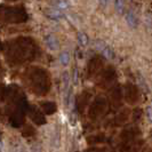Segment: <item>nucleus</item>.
<instances>
[{"mask_svg": "<svg viewBox=\"0 0 152 152\" xmlns=\"http://www.w3.org/2000/svg\"><path fill=\"white\" fill-rule=\"evenodd\" d=\"M94 45L96 47V49H97L99 52H101V54H102L104 57H107V60H112L114 57V53H113V50H112V48L107 45V42H104V41H102V40H96Z\"/></svg>", "mask_w": 152, "mask_h": 152, "instance_id": "f257e3e1", "label": "nucleus"}, {"mask_svg": "<svg viewBox=\"0 0 152 152\" xmlns=\"http://www.w3.org/2000/svg\"><path fill=\"white\" fill-rule=\"evenodd\" d=\"M45 42H46V46L50 49V50H56V49H58V40L56 39L55 36L53 34H48V36H46L45 37Z\"/></svg>", "mask_w": 152, "mask_h": 152, "instance_id": "f03ea898", "label": "nucleus"}, {"mask_svg": "<svg viewBox=\"0 0 152 152\" xmlns=\"http://www.w3.org/2000/svg\"><path fill=\"white\" fill-rule=\"evenodd\" d=\"M95 107H93L91 110V119H96L99 115H102V111H103V103L102 104H94Z\"/></svg>", "mask_w": 152, "mask_h": 152, "instance_id": "7ed1b4c3", "label": "nucleus"}, {"mask_svg": "<svg viewBox=\"0 0 152 152\" xmlns=\"http://www.w3.org/2000/svg\"><path fill=\"white\" fill-rule=\"evenodd\" d=\"M126 21L130 28H136L137 26V18L133 12H128L126 14Z\"/></svg>", "mask_w": 152, "mask_h": 152, "instance_id": "20e7f679", "label": "nucleus"}, {"mask_svg": "<svg viewBox=\"0 0 152 152\" xmlns=\"http://www.w3.org/2000/svg\"><path fill=\"white\" fill-rule=\"evenodd\" d=\"M87 140H88V143H102V142H104L105 136L104 135H101V134H96V135L89 136Z\"/></svg>", "mask_w": 152, "mask_h": 152, "instance_id": "39448f33", "label": "nucleus"}, {"mask_svg": "<svg viewBox=\"0 0 152 152\" xmlns=\"http://www.w3.org/2000/svg\"><path fill=\"white\" fill-rule=\"evenodd\" d=\"M31 118H32V120L36 122V124H38V125H44L46 122L45 120V118L41 115V113L40 112H34V113H32L31 114Z\"/></svg>", "mask_w": 152, "mask_h": 152, "instance_id": "423d86ee", "label": "nucleus"}, {"mask_svg": "<svg viewBox=\"0 0 152 152\" xmlns=\"http://www.w3.org/2000/svg\"><path fill=\"white\" fill-rule=\"evenodd\" d=\"M69 62H70V54L65 50V52H62L61 55H60V63L62 65H68Z\"/></svg>", "mask_w": 152, "mask_h": 152, "instance_id": "0eeeda50", "label": "nucleus"}, {"mask_svg": "<svg viewBox=\"0 0 152 152\" xmlns=\"http://www.w3.org/2000/svg\"><path fill=\"white\" fill-rule=\"evenodd\" d=\"M78 42L80 46H86L88 44V38L84 32H79L78 33Z\"/></svg>", "mask_w": 152, "mask_h": 152, "instance_id": "6e6552de", "label": "nucleus"}, {"mask_svg": "<svg viewBox=\"0 0 152 152\" xmlns=\"http://www.w3.org/2000/svg\"><path fill=\"white\" fill-rule=\"evenodd\" d=\"M44 109H45V112L47 114H52L56 110V107H55V104L53 103H47L44 105Z\"/></svg>", "mask_w": 152, "mask_h": 152, "instance_id": "1a4fd4ad", "label": "nucleus"}, {"mask_svg": "<svg viewBox=\"0 0 152 152\" xmlns=\"http://www.w3.org/2000/svg\"><path fill=\"white\" fill-rule=\"evenodd\" d=\"M62 16H63V14H62V10L57 9V8L50 12V17H52L53 20H60Z\"/></svg>", "mask_w": 152, "mask_h": 152, "instance_id": "9d476101", "label": "nucleus"}, {"mask_svg": "<svg viewBox=\"0 0 152 152\" xmlns=\"http://www.w3.org/2000/svg\"><path fill=\"white\" fill-rule=\"evenodd\" d=\"M114 7H115V10H117L119 14H121L122 10H124V2H122V0H115Z\"/></svg>", "mask_w": 152, "mask_h": 152, "instance_id": "9b49d317", "label": "nucleus"}, {"mask_svg": "<svg viewBox=\"0 0 152 152\" xmlns=\"http://www.w3.org/2000/svg\"><path fill=\"white\" fill-rule=\"evenodd\" d=\"M56 8H57V9H60V10L66 9V8H68V4H66V1H57V4H56Z\"/></svg>", "mask_w": 152, "mask_h": 152, "instance_id": "f8f14e48", "label": "nucleus"}, {"mask_svg": "<svg viewBox=\"0 0 152 152\" xmlns=\"http://www.w3.org/2000/svg\"><path fill=\"white\" fill-rule=\"evenodd\" d=\"M146 114H148L149 120L152 121V107H149L148 109H146Z\"/></svg>", "mask_w": 152, "mask_h": 152, "instance_id": "ddd939ff", "label": "nucleus"}, {"mask_svg": "<svg viewBox=\"0 0 152 152\" xmlns=\"http://www.w3.org/2000/svg\"><path fill=\"white\" fill-rule=\"evenodd\" d=\"M86 152H104V150H101V149H91V150H88Z\"/></svg>", "mask_w": 152, "mask_h": 152, "instance_id": "4468645a", "label": "nucleus"}, {"mask_svg": "<svg viewBox=\"0 0 152 152\" xmlns=\"http://www.w3.org/2000/svg\"><path fill=\"white\" fill-rule=\"evenodd\" d=\"M99 2H101L102 5H105V4H107V0H99Z\"/></svg>", "mask_w": 152, "mask_h": 152, "instance_id": "2eb2a0df", "label": "nucleus"}, {"mask_svg": "<svg viewBox=\"0 0 152 152\" xmlns=\"http://www.w3.org/2000/svg\"><path fill=\"white\" fill-rule=\"evenodd\" d=\"M2 150V143H1V135H0V152Z\"/></svg>", "mask_w": 152, "mask_h": 152, "instance_id": "dca6fc26", "label": "nucleus"}]
</instances>
